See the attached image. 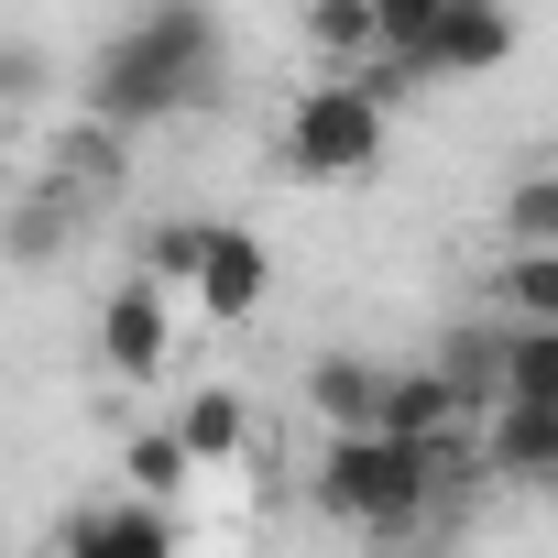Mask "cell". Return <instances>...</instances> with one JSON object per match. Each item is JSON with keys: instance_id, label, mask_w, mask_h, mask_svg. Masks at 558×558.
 <instances>
[{"instance_id": "obj_1", "label": "cell", "mask_w": 558, "mask_h": 558, "mask_svg": "<svg viewBox=\"0 0 558 558\" xmlns=\"http://www.w3.org/2000/svg\"><path fill=\"white\" fill-rule=\"evenodd\" d=\"M208 88H219L208 0H143V12L88 56V121H110V132H154V121L197 110Z\"/></svg>"}, {"instance_id": "obj_2", "label": "cell", "mask_w": 558, "mask_h": 558, "mask_svg": "<svg viewBox=\"0 0 558 558\" xmlns=\"http://www.w3.org/2000/svg\"><path fill=\"white\" fill-rule=\"evenodd\" d=\"M307 493L351 536H405L449 493V449H416V438H329L318 471H307Z\"/></svg>"}, {"instance_id": "obj_3", "label": "cell", "mask_w": 558, "mask_h": 558, "mask_svg": "<svg viewBox=\"0 0 558 558\" xmlns=\"http://www.w3.org/2000/svg\"><path fill=\"white\" fill-rule=\"evenodd\" d=\"M384 132H395V99H384L373 77H307L274 143H286V175H307V186H351V175L384 165Z\"/></svg>"}, {"instance_id": "obj_4", "label": "cell", "mask_w": 558, "mask_h": 558, "mask_svg": "<svg viewBox=\"0 0 558 558\" xmlns=\"http://www.w3.org/2000/svg\"><path fill=\"white\" fill-rule=\"evenodd\" d=\"M165 351H175V296H165V286H143V274H121L110 307H99V362H110L121 384H154V373H165Z\"/></svg>"}, {"instance_id": "obj_5", "label": "cell", "mask_w": 558, "mask_h": 558, "mask_svg": "<svg viewBox=\"0 0 558 558\" xmlns=\"http://www.w3.org/2000/svg\"><path fill=\"white\" fill-rule=\"evenodd\" d=\"M471 449H482L493 482H514V493H558V405H493V416L471 427Z\"/></svg>"}, {"instance_id": "obj_6", "label": "cell", "mask_w": 558, "mask_h": 558, "mask_svg": "<svg viewBox=\"0 0 558 558\" xmlns=\"http://www.w3.org/2000/svg\"><path fill=\"white\" fill-rule=\"evenodd\" d=\"M263 296H274V252L252 241V230H208V263H197V318H219V329H241V318H263Z\"/></svg>"}, {"instance_id": "obj_7", "label": "cell", "mask_w": 558, "mask_h": 558, "mask_svg": "<svg viewBox=\"0 0 558 558\" xmlns=\"http://www.w3.org/2000/svg\"><path fill=\"white\" fill-rule=\"evenodd\" d=\"M384 362H362V351H318L307 362V416L329 427V438H373L384 427Z\"/></svg>"}, {"instance_id": "obj_8", "label": "cell", "mask_w": 558, "mask_h": 558, "mask_svg": "<svg viewBox=\"0 0 558 558\" xmlns=\"http://www.w3.org/2000/svg\"><path fill=\"white\" fill-rule=\"evenodd\" d=\"M493 66H514V12L504 0H449V23H438L416 77H493Z\"/></svg>"}, {"instance_id": "obj_9", "label": "cell", "mask_w": 558, "mask_h": 558, "mask_svg": "<svg viewBox=\"0 0 558 558\" xmlns=\"http://www.w3.org/2000/svg\"><path fill=\"white\" fill-rule=\"evenodd\" d=\"M373 438H416V449H449V438H471V416H460L449 373H438V362H416V373H395V384H384V427H373Z\"/></svg>"}, {"instance_id": "obj_10", "label": "cell", "mask_w": 558, "mask_h": 558, "mask_svg": "<svg viewBox=\"0 0 558 558\" xmlns=\"http://www.w3.org/2000/svg\"><path fill=\"white\" fill-rule=\"evenodd\" d=\"M66 536H77L88 558H175V514H165V504H132V493L99 504V514H77Z\"/></svg>"}, {"instance_id": "obj_11", "label": "cell", "mask_w": 558, "mask_h": 558, "mask_svg": "<svg viewBox=\"0 0 558 558\" xmlns=\"http://www.w3.org/2000/svg\"><path fill=\"white\" fill-rule=\"evenodd\" d=\"M208 230H219V219H143V230H132V274H143V286H165V296H197Z\"/></svg>"}, {"instance_id": "obj_12", "label": "cell", "mask_w": 558, "mask_h": 558, "mask_svg": "<svg viewBox=\"0 0 558 558\" xmlns=\"http://www.w3.org/2000/svg\"><path fill=\"white\" fill-rule=\"evenodd\" d=\"M45 186H66L77 208L110 197V186H121V132H110V121H66L56 154H45Z\"/></svg>"}, {"instance_id": "obj_13", "label": "cell", "mask_w": 558, "mask_h": 558, "mask_svg": "<svg viewBox=\"0 0 558 558\" xmlns=\"http://www.w3.org/2000/svg\"><path fill=\"white\" fill-rule=\"evenodd\" d=\"M438 373H449V395H460V416L482 427V416L504 405V329H493V318H471V329H449V351H438Z\"/></svg>"}, {"instance_id": "obj_14", "label": "cell", "mask_w": 558, "mask_h": 558, "mask_svg": "<svg viewBox=\"0 0 558 558\" xmlns=\"http://www.w3.org/2000/svg\"><path fill=\"white\" fill-rule=\"evenodd\" d=\"M307 45H318V77H362L384 56V23L373 0H307Z\"/></svg>"}, {"instance_id": "obj_15", "label": "cell", "mask_w": 558, "mask_h": 558, "mask_svg": "<svg viewBox=\"0 0 558 558\" xmlns=\"http://www.w3.org/2000/svg\"><path fill=\"white\" fill-rule=\"evenodd\" d=\"M121 482H132V504H186V482H197V449L175 438V427H132V449H121Z\"/></svg>"}, {"instance_id": "obj_16", "label": "cell", "mask_w": 558, "mask_h": 558, "mask_svg": "<svg viewBox=\"0 0 558 558\" xmlns=\"http://www.w3.org/2000/svg\"><path fill=\"white\" fill-rule=\"evenodd\" d=\"M493 307L514 329H558V252H493Z\"/></svg>"}, {"instance_id": "obj_17", "label": "cell", "mask_w": 558, "mask_h": 558, "mask_svg": "<svg viewBox=\"0 0 558 558\" xmlns=\"http://www.w3.org/2000/svg\"><path fill=\"white\" fill-rule=\"evenodd\" d=\"M175 438L197 449V471H219V460H241V449H252V405H241L230 384H208V395H186Z\"/></svg>"}, {"instance_id": "obj_18", "label": "cell", "mask_w": 558, "mask_h": 558, "mask_svg": "<svg viewBox=\"0 0 558 558\" xmlns=\"http://www.w3.org/2000/svg\"><path fill=\"white\" fill-rule=\"evenodd\" d=\"M0 230H12V263H56V252L77 241V197H66V186H34Z\"/></svg>"}, {"instance_id": "obj_19", "label": "cell", "mask_w": 558, "mask_h": 558, "mask_svg": "<svg viewBox=\"0 0 558 558\" xmlns=\"http://www.w3.org/2000/svg\"><path fill=\"white\" fill-rule=\"evenodd\" d=\"M504 405H558V329L504 318Z\"/></svg>"}, {"instance_id": "obj_20", "label": "cell", "mask_w": 558, "mask_h": 558, "mask_svg": "<svg viewBox=\"0 0 558 558\" xmlns=\"http://www.w3.org/2000/svg\"><path fill=\"white\" fill-rule=\"evenodd\" d=\"M504 252H558V175L504 186Z\"/></svg>"}, {"instance_id": "obj_21", "label": "cell", "mask_w": 558, "mask_h": 558, "mask_svg": "<svg viewBox=\"0 0 558 558\" xmlns=\"http://www.w3.org/2000/svg\"><path fill=\"white\" fill-rule=\"evenodd\" d=\"M373 23H384V56L395 66H427L438 23H449V0H373Z\"/></svg>"}, {"instance_id": "obj_22", "label": "cell", "mask_w": 558, "mask_h": 558, "mask_svg": "<svg viewBox=\"0 0 558 558\" xmlns=\"http://www.w3.org/2000/svg\"><path fill=\"white\" fill-rule=\"evenodd\" d=\"M23 99H45V56L34 45H0V110H23Z\"/></svg>"}, {"instance_id": "obj_23", "label": "cell", "mask_w": 558, "mask_h": 558, "mask_svg": "<svg viewBox=\"0 0 558 558\" xmlns=\"http://www.w3.org/2000/svg\"><path fill=\"white\" fill-rule=\"evenodd\" d=\"M45 558H88V547H77V536H56V547H45Z\"/></svg>"}]
</instances>
